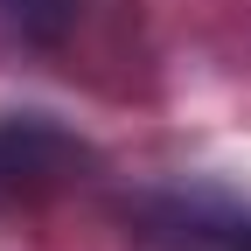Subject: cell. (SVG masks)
I'll return each mask as SVG.
<instances>
[{
	"instance_id": "obj_1",
	"label": "cell",
	"mask_w": 251,
	"mask_h": 251,
	"mask_svg": "<svg viewBox=\"0 0 251 251\" xmlns=\"http://www.w3.org/2000/svg\"><path fill=\"white\" fill-rule=\"evenodd\" d=\"M91 168H98V153L63 119H49V112H7L0 119V216L70 196Z\"/></svg>"
},
{
	"instance_id": "obj_2",
	"label": "cell",
	"mask_w": 251,
	"mask_h": 251,
	"mask_svg": "<svg viewBox=\"0 0 251 251\" xmlns=\"http://www.w3.org/2000/svg\"><path fill=\"white\" fill-rule=\"evenodd\" d=\"M77 7L84 0H0V21L21 28L28 42H63L77 28Z\"/></svg>"
},
{
	"instance_id": "obj_3",
	"label": "cell",
	"mask_w": 251,
	"mask_h": 251,
	"mask_svg": "<svg viewBox=\"0 0 251 251\" xmlns=\"http://www.w3.org/2000/svg\"><path fill=\"white\" fill-rule=\"evenodd\" d=\"M181 251H251V224H216V230H181Z\"/></svg>"
}]
</instances>
